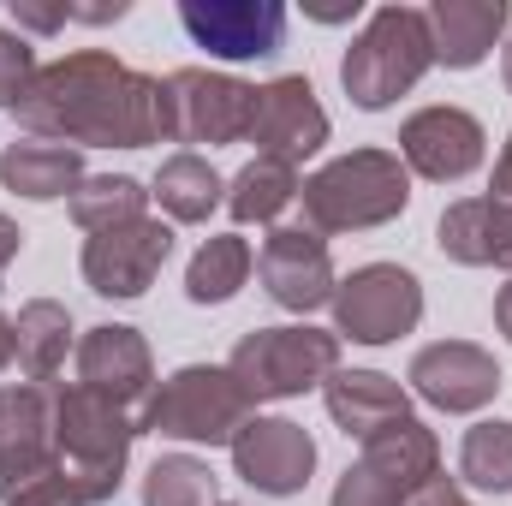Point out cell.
I'll list each match as a JSON object with an SVG mask.
<instances>
[{"instance_id":"1","label":"cell","mask_w":512,"mask_h":506,"mask_svg":"<svg viewBox=\"0 0 512 506\" xmlns=\"http://www.w3.org/2000/svg\"><path fill=\"white\" fill-rule=\"evenodd\" d=\"M12 114L30 137L66 149H149L173 137L167 84L114 60L108 48H78L42 66Z\"/></svg>"},{"instance_id":"2","label":"cell","mask_w":512,"mask_h":506,"mask_svg":"<svg viewBox=\"0 0 512 506\" xmlns=\"http://www.w3.org/2000/svg\"><path fill=\"white\" fill-rule=\"evenodd\" d=\"M411 203V173L393 149H352L334 155L328 167H316L298 185V209L310 233H370L399 221Z\"/></svg>"},{"instance_id":"3","label":"cell","mask_w":512,"mask_h":506,"mask_svg":"<svg viewBox=\"0 0 512 506\" xmlns=\"http://www.w3.org/2000/svg\"><path fill=\"white\" fill-rule=\"evenodd\" d=\"M131 441H137V417L126 405H114L90 387H54V459L84 506L120 495Z\"/></svg>"},{"instance_id":"4","label":"cell","mask_w":512,"mask_h":506,"mask_svg":"<svg viewBox=\"0 0 512 506\" xmlns=\"http://www.w3.org/2000/svg\"><path fill=\"white\" fill-rule=\"evenodd\" d=\"M435 66V42H429V18L423 6H382L370 12V24L358 30V42L340 60V84L364 114L393 108L405 90H417V78Z\"/></svg>"},{"instance_id":"5","label":"cell","mask_w":512,"mask_h":506,"mask_svg":"<svg viewBox=\"0 0 512 506\" xmlns=\"http://www.w3.org/2000/svg\"><path fill=\"white\" fill-rule=\"evenodd\" d=\"M245 423H251V399L227 364L173 370L137 411V435H167V441H197V447H233Z\"/></svg>"},{"instance_id":"6","label":"cell","mask_w":512,"mask_h":506,"mask_svg":"<svg viewBox=\"0 0 512 506\" xmlns=\"http://www.w3.org/2000/svg\"><path fill=\"white\" fill-rule=\"evenodd\" d=\"M233 381L245 387V399H298L310 387L340 370V334L328 328H310V322H286V328H251L233 358H227Z\"/></svg>"},{"instance_id":"7","label":"cell","mask_w":512,"mask_h":506,"mask_svg":"<svg viewBox=\"0 0 512 506\" xmlns=\"http://www.w3.org/2000/svg\"><path fill=\"white\" fill-rule=\"evenodd\" d=\"M423 322V280L399 262H364L334 286V334L352 346H393Z\"/></svg>"},{"instance_id":"8","label":"cell","mask_w":512,"mask_h":506,"mask_svg":"<svg viewBox=\"0 0 512 506\" xmlns=\"http://www.w3.org/2000/svg\"><path fill=\"white\" fill-rule=\"evenodd\" d=\"M167 84V120L173 143H245L256 114V84L209 72V66H179L161 78Z\"/></svg>"},{"instance_id":"9","label":"cell","mask_w":512,"mask_h":506,"mask_svg":"<svg viewBox=\"0 0 512 506\" xmlns=\"http://www.w3.org/2000/svg\"><path fill=\"white\" fill-rule=\"evenodd\" d=\"M60 477L54 459V387L0 381V501Z\"/></svg>"},{"instance_id":"10","label":"cell","mask_w":512,"mask_h":506,"mask_svg":"<svg viewBox=\"0 0 512 506\" xmlns=\"http://www.w3.org/2000/svg\"><path fill=\"white\" fill-rule=\"evenodd\" d=\"M256 280H262V292H268L280 310H292V316H310V310L334 304V286H340L334 256H328V239L310 233V227H274V233L262 239V251H256Z\"/></svg>"},{"instance_id":"11","label":"cell","mask_w":512,"mask_h":506,"mask_svg":"<svg viewBox=\"0 0 512 506\" xmlns=\"http://www.w3.org/2000/svg\"><path fill=\"white\" fill-rule=\"evenodd\" d=\"M167 256H173V227L143 215V221L84 239V280L96 298H143L155 274L167 268Z\"/></svg>"},{"instance_id":"12","label":"cell","mask_w":512,"mask_h":506,"mask_svg":"<svg viewBox=\"0 0 512 506\" xmlns=\"http://www.w3.org/2000/svg\"><path fill=\"white\" fill-rule=\"evenodd\" d=\"M179 24L215 60H268L286 42L280 0H179Z\"/></svg>"},{"instance_id":"13","label":"cell","mask_w":512,"mask_h":506,"mask_svg":"<svg viewBox=\"0 0 512 506\" xmlns=\"http://www.w3.org/2000/svg\"><path fill=\"white\" fill-rule=\"evenodd\" d=\"M405 381L423 405H435L447 417H465V411H483L501 393V364H495V352H483L471 340H435L411 358Z\"/></svg>"},{"instance_id":"14","label":"cell","mask_w":512,"mask_h":506,"mask_svg":"<svg viewBox=\"0 0 512 506\" xmlns=\"http://www.w3.org/2000/svg\"><path fill=\"white\" fill-rule=\"evenodd\" d=\"M483 149H489V131L465 108H417L399 126V161H405V173H423L435 185H453V179L477 173Z\"/></svg>"},{"instance_id":"15","label":"cell","mask_w":512,"mask_h":506,"mask_svg":"<svg viewBox=\"0 0 512 506\" xmlns=\"http://www.w3.org/2000/svg\"><path fill=\"white\" fill-rule=\"evenodd\" d=\"M233 471L251 483L256 495L286 501V495H298V489L310 483V471H316V441H310V429L292 423V417H251V423L239 429V441H233Z\"/></svg>"},{"instance_id":"16","label":"cell","mask_w":512,"mask_h":506,"mask_svg":"<svg viewBox=\"0 0 512 506\" xmlns=\"http://www.w3.org/2000/svg\"><path fill=\"white\" fill-rule=\"evenodd\" d=\"M251 143H256V155L286 161V167H298L304 155H316V149L328 143V114H322L310 78L286 72V78H274V84L256 90Z\"/></svg>"},{"instance_id":"17","label":"cell","mask_w":512,"mask_h":506,"mask_svg":"<svg viewBox=\"0 0 512 506\" xmlns=\"http://www.w3.org/2000/svg\"><path fill=\"white\" fill-rule=\"evenodd\" d=\"M78 387L114 399V405H143L155 393V358H149V340L126 328V322H102L78 340Z\"/></svg>"},{"instance_id":"18","label":"cell","mask_w":512,"mask_h":506,"mask_svg":"<svg viewBox=\"0 0 512 506\" xmlns=\"http://www.w3.org/2000/svg\"><path fill=\"white\" fill-rule=\"evenodd\" d=\"M435 245L459 268H512V197H459L441 215Z\"/></svg>"},{"instance_id":"19","label":"cell","mask_w":512,"mask_h":506,"mask_svg":"<svg viewBox=\"0 0 512 506\" xmlns=\"http://www.w3.org/2000/svg\"><path fill=\"white\" fill-rule=\"evenodd\" d=\"M429 42H435V66L471 72L495 54V42L507 36L512 6L507 0H435L429 12Z\"/></svg>"},{"instance_id":"20","label":"cell","mask_w":512,"mask_h":506,"mask_svg":"<svg viewBox=\"0 0 512 506\" xmlns=\"http://www.w3.org/2000/svg\"><path fill=\"white\" fill-rule=\"evenodd\" d=\"M322 405H328V417H334L346 435H358V441H370L376 429L411 417V393L393 376H382V370H334V376L322 381Z\"/></svg>"},{"instance_id":"21","label":"cell","mask_w":512,"mask_h":506,"mask_svg":"<svg viewBox=\"0 0 512 506\" xmlns=\"http://www.w3.org/2000/svg\"><path fill=\"white\" fill-rule=\"evenodd\" d=\"M84 155L66 149V143H48V137H18L0 149V185L24 203H54V197H72L84 185Z\"/></svg>"},{"instance_id":"22","label":"cell","mask_w":512,"mask_h":506,"mask_svg":"<svg viewBox=\"0 0 512 506\" xmlns=\"http://www.w3.org/2000/svg\"><path fill=\"white\" fill-rule=\"evenodd\" d=\"M358 465H370L399 501H411L429 477H441V441H435L429 423L405 417V423H387V429H376L364 441V459Z\"/></svg>"},{"instance_id":"23","label":"cell","mask_w":512,"mask_h":506,"mask_svg":"<svg viewBox=\"0 0 512 506\" xmlns=\"http://www.w3.org/2000/svg\"><path fill=\"white\" fill-rule=\"evenodd\" d=\"M72 310L54 304V298H30L12 322V364L24 370V381H42L54 387V376L66 370V352H72Z\"/></svg>"},{"instance_id":"24","label":"cell","mask_w":512,"mask_h":506,"mask_svg":"<svg viewBox=\"0 0 512 506\" xmlns=\"http://www.w3.org/2000/svg\"><path fill=\"white\" fill-rule=\"evenodd\" d=\"M149 197L167 209V221H185V227H197V221H209L221 203H227V179L203 161V155H167L161 161V173H155V185H149Z\"/></svg>"},{"instance_id":"25","label":"cell","mask_w":512,"mask_h":506,"mask_svg":"<svg viewBox=\"0 0 512 506\" xmlns=\"http://www.w3.org/2000/svg\"><path fill=\"white\" fill-rule=\"evenodd\" d=\"M298 203V167H286V161H268V155H256L245 161L233 179H227V215L239 221V227H268V221H280L286 209Z\"/></svg>"},{"instance_id":"26","label":"cell","mask_w":512,"mask_h":506,"mask_svg":"<svg viewBox=\"0 0 512 506\" xmlns=\"http://www.w3.org/2000/svg\"><path fill=\"white\" fill-rule=\"evenodd\" d=\"M251 268H256V256L239 233L203 239V251L191 256V268H185V298H191V304H227V298L245 292Z\"/></svg>"},{"instance_id":"27","label":"cell","mask_w":512,"mask_h":506,"mask_svg":"<svg viewBox=\"0 0 512 506\" xmlns=\"http://www.w3.org/2000/svg\"><path fill=\"white\" fill-rule=\"evenodd\" d=\"M149 215V191L131 179V173H96L72 191V221L96 239L108 227H126V221H143Z\"/></svg>"},{"instance_id":"28","label":"cell","mask_w":512,"mask_h":506,"mask_svg":"<svg viewBox=\"0 0 512 506\" xmlns=\"http://www.w3.org/2000/svg\"><path fill=\"white\" fill-rule=\"evenodd\" d=\"M459 477L471 489H483V495H512V423L507 417H489V423L465 429Z\"/></svg>"},{"instance_id":"29","label":"cell","mask_w":512,"mask_h":506,"mask_svg":"<svg viewBox=\"0 0 512 506\" xmlns=\"http://www.w3.org/2000/svg\"><path fill=\"white\" fill-rule=\"evenodd\" d=\"M143 506H221V501H215V477H209L203 459L161 453L143 471Z\"/></svg>"},{"instance_id":"30","label":"cell","mask_w":512,"mask_h":506,"mask_svg":"<svg viewBox=\"0 0 512 506\" xmlns=\"http://www.w3.org/2000/svg\"><path fill=\"white\" fill-rule=\"evenodd\" d=\"M36 72H42V66H36L30 42L0 30V108H18V102H24V90L36 84Z\"/></svg>"},{"instance_id":"31","label":"cell","mask_w":512,"mask_h":506,"mask_svg":"<svg viewBox=\"0 0 512 506\" xmlns=\"http://www.w3.org/2000/svg\"><path fill=\"white\" fill-rule=\"evenodd\" d=\"M334 506H405L370 465H346V477L334 483Z\"/></svg>"},{"instance_id":"32","label":"cell","mask_w":512,"mask_h":506,"mask_svg":"<svg viewBox=\"0 0 512 506\" xmlns=\"http://www.w3.org/2000/svg\"><path fill=\"white\" fill-rule=\"evenodd\" d=\"M6 506H84V501H78V489H72L66 477H48V483H36V489L12 495Z\"/></svg>"},{"instance_id":"33","label":"cell","mask_w":512,"mask_h":506,"mask_svg":"<svg viewBox=\"0 0 512 506\" xmlns=\"http://www.w3.org/2000/svg\"><path fill=\"white\" fill-rule=\"evenodd\" d=\"M12 18H18L24 30H42V36H48V30H60V24H72V6H30V0H18Z\"/></svg>"},{"instance_id":"34","label":"cell","mask_w":512,"mask_h":506,"mask_svg":"<svg viewBox=\"0 0 512 506\" xmlns=\"http://www.w3.org/2000/svg\"><path fill=\"white\" fill-rule=\"evenodd\" d=\"M405 506H471V501H465V489H459L453 477H429V483H423Z\"/></svg>"},{"instance_id":"35","label":"cell","mask_w":512,"mask_h":506,"mask_svg":"<svg viewBox=\"0 0 512 506\" xmlns=\"http://www.w3.org/2000/svg\"><path fill=\"white\" fill-rule=\"evenodd\" d=\"M18 251H24V233H18V221H12V215H0V274L18 262Z\"/></svg>"},{"instance_id":"36","label":"cell","mask_w":512,"mask_h":506,"mask_svg":"<svg viewBox=\"0 0 512 506\" xmlns=\"http://www.w3.org/2000/svg\"><path fill=\"white\" fill-rule=\"evenodd\" d=\"M489 197H512V131H507V143H501V161H495V185H489Z\"/></svg>"},{"instance_id":"37","label":"cell","mask_w":512,"mask_h":506,"mask_svg":"<svg viewBox=\"0 0 512 506\" xmlns=\"http://www.w3.org/2000/svg\"><path fill=\"white\" fill-rule=\"evenodd\" d=\"M495 328H501V334L512 340V280L501 286V298H495Z\"/></svg>"},{"instance_id":"38","label":"cell","mask_w":512,"mask_h":506,"mask_svg":"<svg viewBox=\"0 0 512 506\" xmlns=\"http://www.w3.org/2000/svg\"><path fill=\"white\" fill-rule=\"evenodd\" d=\"M358 12V0L352 6H310V18H322V24H340V18H352Z\"/></svg>"},{"instance_id":"39","label":"cell","mask_w":512,"mask_h":506,"mask_svg":"<svg viewBox=\"0 0 512 506\" xmlns=\"http://www.w3.org/2000/svg\"><path fill=\"white\" fill-rule=\"evenodd\" d=\"M12 370V316H0V376Z\"/></svg>"},{"instance_id":"40","label":"cell","mask_w":512,"mask_h":506,"mask_svg":"<svg viewBox=\"0 0 512 506\" xmlns=\"http://www.w3.org/2000/svg\"><path fill=\"white\" fill-rule=\"evenodd\" d=\"M501 78H507V90H512V36H507V48H501Z\"/></svg>"}]
</instances>
